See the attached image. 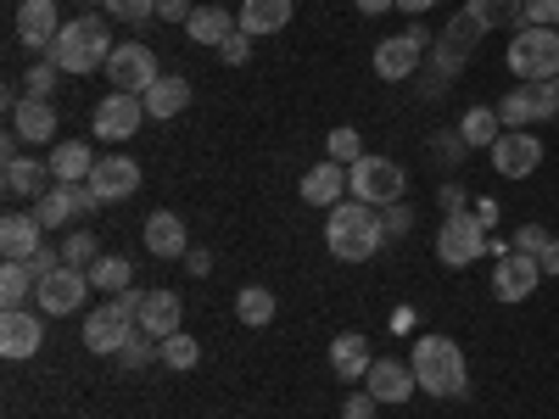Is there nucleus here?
<instances>
[{"label": "nucleus", "mask_w": 559, "mask_h": 419, "mask_svg": "<svg viewBox=\"0 0 559 419\" xmlns=\"http://www.w3.org/2000/svg\"><path fill=\"white\" fill-rule=\"evenodd\" d=\"M51 163H34V157H12L7 163V196H45V191H51Z\"/></svg>", "instance_id": "25"}, {"label": "nucleus", "mask_w": 559, "mask_h": 419, "mask_svg": "<svg viewBox=\"0 0 559 419\" xmlns=\"http://www.w3.org/2000/svg\"><path fill=\"white\" fill-rule=\"evenodd\" d=\"M247 51H252V34H241V28L218 45V57H224V62H247Z\"/></svg>", "instance_id": "45"}, {"label": "nucleus", "mask_w": 559, "mask_h": 419, "mask_svg": "<svg viewBox=\"0 0 559 419\" xmlns=\"http://www.w3.org/2000/svg\"><path fill=\"white\" fill-rule=\"evenodd\" d=\"M548 241H554V236H548L543 224H521V229H515V241H509V252H526V258H537Z\"/></svg>", "instance_id": "41"}, {"label": "nucleus", "mask_w": 559, "mask_h": 419, "mask_svg": "<svg viewBox=\"0 0 559 419\" xmlns=\"http://www.w3.org/2000/svg\"><path fill=\"white\" fill-rule=\"evenodd\" d=\"M84 274H90V286H96V291H107V297L129 291V279H134L129 258H96V263H90Z\"/></svg>", "instance_id": "31"}, {"label": "nucleus", "mask_w": 559, "mask_h": 419, "mask_svg": "<svg viewBox=\"0 0 559 419\" xmlns=\"http://www.w3.org/2000/svg\"><path fill=\"white\" fill-rule=\"evenodd\" d=\"M185 28H191V39H197V45H224L241 23L229 17V12L218 7V0H207V7H197V12H191V23H185Z\"/></svg>", "instance_id": "29"}, {"label": "nucleus", "mask_w": 559, "mask_h": 419, "mask_svg": "<svg viewBox=\"0 0 559 419\" xmlns=\"http://www.w3.org/2000/svg\"><path fill=\"white\" fill-rule=\"evenodd\" d=\"M146 252H152V258H163V263L191 252V241H185V218H179V213H168V207H163V213H152V218H146Z\"/></svg>", "instance_id": "21"}, {"label": "nucleus", "mask_w": 559, "mask_h": 419, "mask_svg": "<svg viewBox=\"0 0 559 419\" xmlns=\"http://www.w3.org/2000/svg\"><path fill=\"white\" fill-rule=\"evenodd\" d=\"M364 386L376 392L381 403H408L419 392L414 363H403V358H376V363H369V375H364Z\"/></svg>", "instance_id": "18"}, {"label": "nucleus", "mask_w": 559, "mask_h": 419, "mask_svg": "<svg viewBox=\"0 0 559 419\" xmlns=\"http://www.w3.org/2000/svg\"><path fill=\"white\" fill-rule=\"evenodd\" d=\"M57 73H62L57 62H34V68L23 73V89H28L34 101H51V89H57Z\"/></svg>", "instance_id": "40"}, {"label": "nucleus", "mask_w": 559, "mask_h": 419, "mask_svg": "<svg viewBox=\"0 0 559 419\" xmlns=\"http://www.w3.org/2000/svg\"><path fill=\"white\" fill-rule=\"evenodd\" d=\"M236 319H241V324H252V331H263V324L274 319V297H269L263 286H247V291L236 297Z\"/></svg>", "instance_id": "33"}, {"label": "nucleus", "mask_w": 559, "mask_h": 419, "mask_svg": "<svg viewBox=\"0 0 559 419\" xmlns=\"http://www.w3.org/2000/svg\"><path fill=\"white\" fill-rule=\"evenodd\" d=\"M419 57H426V28H403V34L376 45V73L381 79H408L419 68Z\"/></svg>", "instance_id": "12"}, {"label": "nucleus", "mask_w": 559, "mask_h": 419, "mask_svg": "<svg viewBox=\"0 0 559 419\" xmlns=\"http://www.w3.org/2000/svg\"><path fill=\"white\" fill-rule=\"evenodd\" d=\"M521 23H532V28H559V0H526Z\"/></svg>", "instance_id": "42"}, {"label": "nucleus", "mask_w": 559, "mask_h": 419, "mask_svg": "<svg viewBox=\"0 0 559 419\" xmlns=\"http://www.w3.org/2000/svg\"><path fill=\"white\" fill-rule=\"evenodd\" d=\"M107 12L123 17V23H146L157 12V0H107Z\"/></svg>", "instance_id": "44"}, {"label": "nucleus", "mask_w": 559, "mask_h": 419, "mask_svg": "<svg viewBox=\"0 0 559 419\" xmlns=\"http://www.w3.org/2000/svg\"><path fill=\"white\" fill-rule=\"evenodd\" d=\"M408 224H414V213H408L403 202H392V213H386V229H392V236H403Z\"/></svg>", "instance_id": "48"}, {"label": "nucleus", "mask_w": 559, "mask_h": 419, "mask_svg": "<svg viewBox=\"0 0 559 419\" xmlns=\"http://www.w3.org/2000/svg\"><path fill=\"white\" fill-rule=\"evenodd\" d=\"M96 258H102L96 236H90V229H73V236H68V247H62V263H73V268H90Z\"/></svg>", "instance_id": "39"}, {"label": "nucleus", "mask_w": 559, "mask_h": 419, "mask_svg": "<svg viewBox=\"0 0 559 419\" xmlns=\"http://www.w3.org/2000/svg\"><path fill=\"white\" fill-rule=\"evenodd\" d=\"M521 7H526V0H471V12H476L487 28H503V23L521 28Z\"/></svg>", "instance_id": "35"}, {"label": "nucleus", "mask_w": 559, "mask_h": 419, "mask_svg": "<svg viewBox=\"0 0 559 419\" xmlns=\"http://www.w3.org/2000/svg\"><path fill=\"white\" fill-rule=\"evenodd\" d=\"M90 168H96V152H90L84 140H57V152H51V173H57V184H84Z\"/></svg>", "instance_id": "27"}, {"label": "nucleus", "mask_w": 559, "mask_h": 419, "mask_svg": "<svg viewBox=\"0 0 559 419\" xmlns=\"http://www.w3.org/2000/svg\"><path fill=\"white\" fill-rule=\"evenodd\" d=\"M118 51L112 45V34H107V17H73V23H62V34H57V45H51V62L62 68V73H96V68H107V57Z\"/></svg>", "instance_id": "3"}, {"label": "nucleus", "mask_w": 559, "mask_h": 419, "mask_svg": "<svg viewBox=\"0 0 559 419\" xmlns=\"http://www.w3.org/2000/svg\"><path fill=\"white\" fill-rule=\"evenodd\" d=\"M537 163H543V140H537L532 129H503V134H498L492 168H498L503 179H526V173H537Z\"/></svg>", "instance_id": "10"}, {"label": "nucleus", "mask_w": 559, "mask_h": 419, "mask_svg": "<svg viewBox=\"0 0 559 419\" xmlns=\"http://www.w3.org/2000/svg\"><path fill=\"white\" fill-rule=\"evenodd\" d=\"M437 0H397V12H408V17H419V12H431Z\"/></svg>", "instance_id": "52"}, {"label": "nucleus", "mask_w": 559, "mask_h": 419, "mask_svg": "<svg viewBox=\"0 0 559 419\" xmlns=\"http://www.w3.org/2000/svg\"><path fill=\"white\" fill-rule=\"evenodd\" d=\"M386 241V218L369 207V202H336L331 218H324V247H331V258L342 263H364V258H376Z\"/></svg>", "instance_id": "1"}, {"label": "nucleus", "mask_w": 559, "mask_h": 419, "mask_svg": "<svg viewBox=\"0 0 559 419\" xmlns=\"http://www.w3.org/2000/svg\"><path fill=\"white\" fill-rule=\"evenodd\" d=\"M376 408H381V397L376 392H347V403H342V419H376Z\"/></svg>", "instance_id": "43"}, {"label": "nucleus", "mask_w": 559, "mask_h": 419, "mask_svg": "<svg viewBox=\"0 0 559 419\" xmlns=\"http://www.w3.org/2000/svg\"><path fill=\"white\" fill-rule=\"evenodd\" d=\"M324 146H331V163H358L364 157V140H358V129L347 123V129H331V140H324Z\"/></svg>", "instance_id": "38"}, {"label": "nucleus", "mask_w": 559, "mask_h": 419, "mask_svg": "<svg viewBox=\"0 0 559 419\" xmlns=\"http://www.w3.org/2000/svg\"><path fill=\"white\" fill-rule=\"evenodd\" d=\"M537 268H543V274H559V241H548V247L537 252Z\"/></svg>", "instance_id": "49"}, {"label": "nucleus", "mask_w": 559, "mask_h": 419, "mask_svg": "<svg viewBox=\"0 0 559 419\" xmlns=\"http://www.w3.org/2000/svg\"><path fill=\"white\" fill-rule=\"evenodd\" d=\"M191 0H157V17H168V23H191Z\"/></svg>", "instance_id": "46"}, {"label": "nucleus", "mask_w": 559, "mask_h": 419, "mask_svg": "<svg viewBox=\"0 0 559 419\" xmlns=\"http://www.w3.org/2000/svg\"><path fill=\"white\" fill-rule=\"evenodd\" d=\"M45 347V319L28 308H7L0 313V352L7 358H34Z\"/></svg>", "instance_id": "14"}, {"label": "nucleus", "mask_w": 559, "mask_h": 419, "mask_svg": "<svg viewBox=\"0 0 559 419\" xmlns=\"http://www.w3.org/2000/svg\"><path fill=\"white\" fill-rule=\"evenodd\" d=\"M90 207H102V196L90 191V184H51V191L34 202V218H39L45 229H62L73 213H90Z\"/></svg>", "instance_id": "11"}, {"label": "nucleus", "mask_w": 559, "mask_h": 419, "mask_svg": "<svg viewBox=\"0 0 559 419\" xmlns=\"http://www.w3.org/2000/svg\"><path fill=\"white\" fill-rule=\"evenodd\" d=\"M140 123H146V101L129 96V89H112V96L96 107V134L102 140H129Z\"/></svg>", "instance_id": "17"}, {"label": "nucleus", "mask_w": 559, "mask_h": 419, "mask_svg": "<svg viewBox=\"0 0 559 419\" xmlns=\"http://www.w3.org/2000/svg\"><path fill=\"white\" fill-rule=\"evenodd\" d=\"M509 73L515 79H559V28H532L521 23L509 34Z\"/></svg>", "instance_id": "4"}, {"label": "nucleus", "mask_w": 559, "mask_h": 419, "mask_svg": "<svg viewBox=\"0 0 559 419\" xmlns=\"http://www.w3.org/2000/svg\"><path fill=\"white\" fill-rule=\"evenodd\" d=\"M84 184H90V191H96L102 202H123V196H134V191H140V163H134V157H123V152H118V157H102L96 168H90V179H84Z\"/></svg>", "instance_id": "15"}, {"label": "nucleus", "mask_w": 559, "mask_h": 419, "mask_svg": "<svg viewBox=\"0 0 559 419\" xmlns=\"http://www.w3.org/2000/svg\"><path fill=\"white\" fill-rule=\"evenodd\" d=\"M57 34H62L57 0H23V7H17V39L28 45V51H45V57H51Z\"/></svg>", "instance_id": "13"}, {"label": "nucleus", "mask_w": 559, "mask_h": 419, "mask_svg": "<svg viewBox=\"0 0 559 419\" xmlns=\"http://www.w3.org/2000/svg\"><path fill=\"white\" fill-rule=\"evenodd\" d=\"M45 224L34 218V213H7V218H0V252H7V258H17V263H28L45 241Z\"/></svg>", "instance_id": "19"}, {"label": "nucleus", "mask_w": 559, "mask_h": 419, "mask_svg": "<svg viewBox=\"0 0 559 419\" xmlns=\"http://www.w3.org/2000/svg\"><path fill=\"white\" fill-rule=\"evenodd\" d=\"M241 34H280V28H286L292 23V0H247V7H241Z\"/></svg>", "instance_id": "26"}, {"label": "nucleus", "mask_w": 559, "mask_h": 419, "mask_svg": "<svg viewBox=\"0 0 559 419\" xmlns=\"http://www.w3.org/2000/svg\"><path fill=\"white\" fill-rule=\"evenodd\" d=\"M414 381L419 392H431V397H464V386H471V369H464V352L448 342V336H419L414 352Z\"/></svg>", "instance_id": "2"}, {"label": "nucleus", "mask_w": 559, "mask_h": 419, "mask_svg": "<svg viewBox=\"0 0 559 419\" xmlns=\"http://www.w3.org/2000/svg\"><path fill=\"white\" fill-rule=\"evenodd\" d=\"M84 297H90V274H84V268H73V263L51 268V274H45L39 286H34V302H39V313H51V319L73 313Z\"/></svg>", "instance_id": "8"}, {"label": "nucleus", "mask_w": 559, "mask_h": 419, "mask_svg": "<svg viewBox=\"0 0 559 419\" xmlns=\"http://www.w3.org/2000/svg\"><path fill=\"white\" fill-rule=\"evenodd\" d=\"M386 7H397V0H358V12H364V17H381Z\"/></svg>", "instance_id": "51"}, {"label": "nucleus", "mask_w": 559, "mask_h": 419, "mask_svg": "<svg viewBox=\"0 0 559 419\" xmlns=\"http://www.w3.org/2000/svg\"><path fill=\"white\" fill-rule=\"evenodd\" d=\"M498 134H503V123H498L492 107H471V112L459 118V140H464V146H487V152H492Z\"/></svg>", "instance_id": "30"}, {"label": "nucleus", "mask_w": 559, "mask_h": 419, "mask_svg": "<svg viewBox=\"0 0 559 419\" xmlns=\"http://www.w3.org/2000/svg\"><path fill=\"white\" fill-rule=\"evenodd\" d=\"M34 286H39V274H34L28 263L7 258V268H0V302H7V308H17V302H23Z\"/></svg>", "instance_id": "32"}, {"label": "nucleus", "mask_w": 559, "mask_h": 419, "mask_svg": "<svg viewBox=\"0 0 559 419\" xmlns=\"http://www.w3.org/2000/svg\"><path fill=\"white\" fill-rule=\"evenodd\" d=\"M554 84H559V79H554Z\"/></svg>", "instance_id": "54"}, {"label": "nucleus", "mask_w": 559, "mask_h": 419, "mask_svg": "<svg viewBox=\"0 0 559 419\" xmlns=\"http://www.w3.org/2000/svg\"><path fill=\"white\" fill-rule=\"evenodd\" d=\"M481 247H487V224H481L476 213H448V218H442V229H437V258H442L448 268H471V263L481 258Z\"/></svg>", "instance_id": "6"}, {"label": "nucleus", "mask_w": 559, "mask_h": 419, "mask_svg": "<svg viewBox=\"0 0 559 419\" xmlns=\"http://www.w3.org/2000/svg\"><path fill=\"white\" fill-rule=\"evenodd\" d=\"M140 101H146V118H163L168 123V118H179L185 107H191V79H185V73H163Z\"/></svg>", "instance_id": "20"}, {"label": "nucleus", "mask_w": 559, "mask_h": 419, "mask_svg": "<svg viewBox=\"0 0 559 419\" xmlns=\"http://www.w3.org/2000/svg\"><path fill=\"white\" fill-rule=\"evenodd\" d=\"M537 279H543L537 258L503 252V258H498V274H492V291H498V302H526V297L537 291Z\"/></svg>", "instance_id": "16"}, {"label": "nucleus", "mask_w": 559, "mask_h": 419, "mask_svg": "<svg viewBox=\"0 0 559 419\" xmlns=\"http://www.w3.org/2000/svg\"><path fill=\"white\" fill-rule=\"evenodd\" d=\"M442 207H453V213L464 207V191H459V184H448V191H442Z\"/></svg>", "instance_id": "53"}, {"label": "nucleus", "mask_w": 559, "mask_h": 419, "mask_svg": "<svg viewBox=\"0 0 559 419\" xmlns=\"http://www.w3.org/2000/svg\"><path fill=\"white\" fill-rule=\"evenodd\" d=\"M140 331V319L134 313H123L118 308V297L107 302V308H96V313H90L84 319V347L90 352H102V358H112V352H123L129 347V336Z\"/></svg>", "instance_id": "7"}, {"label": "nucleus", "mask_w": 559, "mask_h": 419, "mask_svg": "<svg viewBox=\"0 0 559 419\" xmlns=\"http://www.w3.org/2000/svg\"><path fill=\"white\" fill-rule=\"evenodd\" d=\"M347 184H353V196L358 202H369V207H392V202H403V191H408V173L392 163V157H358L353 168H347Z\"/></svg>", "instance_id": "5"}, {"label": "nucleus", "mask_w": 559, "mask_h": 419, "mask_svg": "<svg viewBox=\"0 0 559 419\" xmlns=\"http://www.w3.org/2000/svg\"><path fill=\"white\" fill-rule=\"evenodd\" d=\"M107 79H112V89L146 96V89H152L163 73H157V57L146 51V45H118V51L107 57Z\"/></svg>", "instance_id": "9"}, {"label": "nucleus", "mask_w": 559, "mask_h": 419, "mask_svg": "<svg viewBox=\"0 0 559 419\" xmlns=\"http://www.w3.org/2000/svg\"><path fill=\"white\" fill-rule=\"evenodd\" d=\"M342 191H347V163H319L302 173V202H313V207H336Z\"/></svg>", "instance_id": "22"}, {"label": "nucleus", "mask_w": 559, "mask_h": 419, "mask_svg": "<svg viewBox=\"0 0 559 419\" xmlns=\"http://www.w3.org/2000/svg\"><path fill=\"white\" fill-rule=\"evenodd\" d=\"M28 268H34V274L45 279V274H51V268H62V252H51V247H39V252L28 258Z\"/></svg>", "instance_id": "47"}, {"label": "nucleus", "mask_w": 559, "mask_h": 419, "mask_svg": "<svg viewBox=\"0 0 559 419\" xmlns=\"http://www.w3.org/2000/svg\"><path fill=\"white\" fill-rule=\"evenodd\" d=\"M179 313H185V302H179L174 291H146V308H140V331L157 336V342H168V336L179 331Z\"/></svg>", "instance_id": "24"}, {"label": "nucleus", "mask_w": 559, "mask_h": 419, "mask_svg": "<svg viewBox=\"0 0 559 419\" xmlns=\"http://www.w3.org/2000/svg\"><path fill=\"white\" fill-rule=\"evenodd\" d=\"M118 358H123V369H146L152 358H163V342H157V336H146V331H134V336H129V347H123Z\"/></svg>", "instance_id": "37"}, {"label": "nucleus", "mask_w": 559, "mask_h": 419, "mask_svg": "<svg viewBox=\"0 0 559 419\" xmlns=\"http://www.w3.org/2000/svg\"><path fill=\"white\" fill-rule=\"evenodd\" d=\"M185 268H191V274H207V268H213V252H185Z\"/></svg>", "instance_id": "50"}, {"label": "nucleus", "mask_w": 559, "mask_h": 419, "mask_svg": "<svg viewBox=\"0 0 559 419\" xmlns=\"http://www.w3.org/2000/svg\"><path fill=\"white\" fill-rule=\"evenodd\" d=\"M12 129L28 140V146H45V140H57V112H51V101L23 96V101L12 107Z\"/></svg>", "instance_id": "23"}, {"label": "nucleus", "mask_w": 559, "mask_h": 419, "mask_svg": "<svg viewBox=\"0 0 559 419\" xmlns=\"http://www.w3.org/2000/svg\"><path fill=\"white\" fill-rule=\"evenodd\" d=\"M369 363H376V358H369V342H364V336H353V331H347V336H336V342H331V369H336V375H342L347 386L369 375Z\"/></svg>", "instance_id": "28"}, {"label": "nucleus", "mask_w": 559, "mask_h": 419, "mask_svg": "<svg viewBox=\"0 0 559 419\" xmlns=\"http://www.w3.org/2000/svg\"><path fill=\"white\" fill-rule=\"evenodd\" d=\"M498 123H509V129H526V123H537V112H532V96H526V84H521V89H509V96L498 101Z\"/></svg>", "instance_id": "36"}, {"label": "nucleus", "mask_w": 559, "mask_h": 419, "mask_svg": "<svg viewBox=\"0 0 559 419\" xmlns=\"http://www.w3.org/2000/svg\"><path fill=\"white\" fill-rule=\"evenodd\" d=\"M163 363H168V369H197V363H202V342L185 336V331H174V336L163 342Z\"/></svg>", "instance_id": "34"}]
</instances>
